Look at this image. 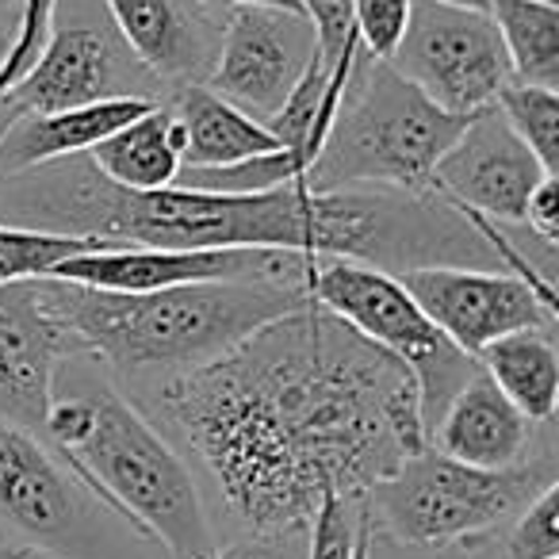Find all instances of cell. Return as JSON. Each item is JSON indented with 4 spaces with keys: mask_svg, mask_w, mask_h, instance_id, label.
<instances>
[{
    "mask_svg": "<svg viewBox=\"0 0 559 559\" xmlns=\"http://www.w3.org/2000/svg\"><path fill=\"white\" fill-rule=\"evenodd\" d=\"M307 533H253L246 540L203 551L200 559H304Z\"/></svg>",
    "mask_w": 559,
    "mask_h": 559,
    "instance_id": "29",
    "label": "cell"
},
{
    "mask_svg": "<svg viewBox=\"0 0 559 559\" xmlns=\"http://www.w3.org/2000/svg\"><path fill=\"white\" fill-rule=\"evenodd\" d=\"M100 246H123L108 238H73V234H50V230H27V226L0 223V284L16 280H43L62 264L66 257L85 253Z\"/></svg>",
    "mask_w": 559,
    "mask_h": 559,
    "instance_id": "22",
    "label": "cell"
},
{
    "mask_svg": "<svg viewBox=\"0 0 559 559\" xmlns=\"http://www.w3.org/2000/svg\"><path fill=\"white\" fill-rule=\"evenodd\" d=\"M20 16H24V0H0V62L20 32Z\"/></svg>",
    "mask_w": 559,
    "mask_h": 559,
    "instance_id": "31",
    "label": "cell"
},
{
    "mask_svg": "<svg viewBox=\"0 0 559 559\" xmlns=\"http://www.w3.org/2000/svg\"><path fill=\"white\" fill-rule=\"evenodd\" d=\"M299 9L314 24L322 66L334 70L345 50L357 43V32H353V0H299Z\"/></svg>",
    "mask_w": 559,
    "mask_h": 559,
    "instance_id": "28",
    "label": "cell"
},
{
    "mask_svg": "<svg viewBox=\"0 0 559 559\" xmlns=\"http://www.w3.org/2000/svg\"><path fill=\"white\" fill-rule=\"evenodd\" d=\"M85 483L32 429L0 421V525L32 548L66 544L81 518Z\"/></svg>",
    "mask_w": 559,
    "mask_h": 559,
    "instance_id": "14",
    "label": "cell"
},
{
    "mask_svg": "<svg viewBox=\"0 0 559 559\" xmlns=\"http://www.w3.org/2000/svg\"><path fill=\"white\" fill-rule=\"evenodd\" d=\"M388 66L452 116L495 108L513 81L490 12L441 0H411V20Z\"/></svg>",
    "mask_w": 559,
    "mask_h": 559,
    "instance_id": "8",
    "label": "cell"
},
{
    "mask_svg": "<svg viewBox=\"0 0 559 559\" xmlns=\"http://www.w3.org/2000/svg\"><path fill=\"white\" fill-rule=\"evenodd\" d=\"M180 131H185V150H180V169H211V165H234L257 154H272L280 142L269 134V127L257 123L230 100L211 93L207 85L177 88L173 100Z\"/></svg>",
    "mask_w": 559,
    "mask_h": 559,
    "instance_id": "18",
    "label": "cell"
},
{
    "mask_svg": "<svg viewBox=\"0 0 559 559\" xmlns=\"http://www.w3.org/2000/svg\"><path fill=\"white\" fill-rule=\"evenodd\" d=\"M556 483V460L533 456L513 467H472L421 449L365 495L368 518L406 548H472L513 521Z\"/></svg>",
    "mask_w": 559,
    "mask_h": 559,
    "instance_id": "6",
    "label": "cell"
},
{
    "mask_svg": "<svg viewBox=\"0 0 559 559\" xmlns=\"http://www.w3.org/2000/svg\"><path fill=\"white\" fill-rule=\"evenodd\" d=\"M180 150H185V131H180L177 116L165 104H154L139 119L119 127L116 134L96 142L88 150V162L111 185L134 188V192H154V188H165L177 180Z\"/></svg>",
    "mask_w": 559,
    "mask_h": 559,
    "instance_id": "19",
    "label": "cell"
},
{
    "mask_svg": "<svg viewBox=\"0 0 559 559\" xmlns=\"http://www.w3.org/2000/svg\"><path fill=\"white\" fill-rule=\"evenodd\" d=\"M521 226H525L528 234H536L540 241H548V246H559V177L556 173H548V177L528 192Z\"/></svg>",
    "mask_w": 559,
    "mask_h": 559,
    "instance_id": "30",
    "label": "cell"
},
{
    "mask_svg": "<svg viewBox=\"0 0 559 559\" xmlns=\"http://www.w3.org/2000/svg\"><path fill=\"white\" fill-rule=\"evenodd\" d=\"M495 108L513 127V134L533 150L536 162L548 173H559V88L510 81L498 93Z\"/></svg>",
    "mask_w": 559,
    "mask_h": 559,
    "instance_id": "23",
    "label": "cell"
},
{
    "mask_svg": "<svg viewBox=\"0 0 559 559\" xmlns=\"http://www.w3.org/2000/svg\"><path fill=\"white\" fill-rule=\"evenodd\" d=\"M372 518L365 498H326L307 525V556L304 559H365L372 548Z\"/></svg>",
    "mask_w": 559,
    "mask_h": 559,
    "instance_id": "24",
    "label": "cell"
},
{
    "mask_svg": "<svg viewBox=\"0 0 559 559\" xmlns=\"http://www.w3.org/2000/svg\"><path fill=\"white\" fill-rule=\"evenodd\" d=\"M502 559H559V483L544 487L513 518Z\"/></svg>",
    "mask_w": 559,
    "mask_h": 559,
    "instance_id": "25",
    "label": "cell"
},
{
    "mask_svg": "<svg viewBox=\"0 0 559 559\" xmlns=\"http://www.w3.org/2000/svg\"><path fill=\"white\" fill-rule=\"evenodd\" d=\"M35 288L73 353L162 383L223 357L264 322L311 299L307 280L276 276L203 280L157 292H100L43 276Z\"/></svg>",
    "mask_w": 559,
    "mask_h": 559,
    "instance_id": "3",
    "label": "cell"
},
{
    "mask_svg": "<svg viewBox=\"0 0 559 559\" xmlns=\"http://www.w3.org/2000/svg\"><path fill=\"white\" fill-rule=\"evenodd\" d=\"M0 223L123 246L296 249L372 264L391 276L418 264L429 241V211L421 195L406 188L357 185L307 192L292 180L249 195L180 185L134 192L111 185L88 154L0 177Z\"/></svg>",
    "mask_w": 559,
    "mask_h": 559,
    "instance_id": "2",
    "label": "cell"
},
{
    "mask_svg": "<svg viewBox=\"0 0 559 559\" xmlns=\"http://www.w3.org/2000/svg\"><path fill=\"white\" fill-rule=\"evenodd\" d=\"M548 177L536 154L513 134L498 108L475 111L441 162L433 165V188L452 207L483 215L490 223H521L525 200Z\"/></svg>",
    "mask_w": 559,
    "mask_h": 559,
    "instance_id": "12",
    "label": "cell"
},
{
    "mask_svg": "<svg viewBox=\"0 0 559 559\" xmlns=\"http://www.w3.org/2000/svg\"><path fill=\"white\" fill-rule=\"evenodd\" d=\"M399 284L433 319V326L472 357L513 330H556L559 304L544 299L533 284L502 269L433 264V269L399 272Z\"/></svg>",
    "mask_w": 559,
    "mask_h": 559,
    "instance_id": "11",
    "label": "cell"
},
{
    "mask_svg": "<svg viewBox=\"0 0 559 559\" xmlns=\"http://www.w3.org/2000/svg\"><path fill=\"white\" fill-rule=\"evenodd\" d=\"M314 58H319V35L304 12L238 4L223 16V39L203 85L264 123L288 100Z\"/></svg>",
    "mask_w": 559,
    "mask_h": 559,
    "instance_id": "10",
    "label": "cell"
},
{
    "mask_svg": "<svg viewBox=\"0 0 559 559\" xmlns=\"http://www.w3.org/2000/svg\"><path fill=\"white\" fill-rule=\"evenodd\" d=\"M162 100H142V96H116V100L81 104L62 111H24L0 139V177L35 169L43 162L58 157L88 154L96 142L116 134L142 111H150Z\"/></svg>",
    "mask_w": 559,
    "mask_h": 559,
    "instance_id": "17",
    "label": "cell"
},
{
    "mask_svg": "<svg viewBox=\"0 0 559 559\" xmlns=\"http://www.w3.org/2000/svg\"><path fill=\"white\" fill-rule=\"evenodd\" d=\"M207 9H215V12H230V9H238V4H269V9H292V12H304L299 9V0H203Z\"/></svg>",
    "mask_w": 559,
    "mask_h": 559,
    "instance_id": "32",
    "label": "cell"
},
{
    "mask_svg": "<svg viewBox=\"0 0 559 559\" xmlns=\"http://www.w3.org/2000/svg\"><path fill=\"white\" fill-rule=\"evenodd\" d=\"M0 559H4V556H0Z\"/></svg>",
    "mask_w": 559,
    "mask_h": 559,
    "instance_id": "36",
    "label": "cell"
},
{
    "mask_svg": "<svg viewBox=\"0 0 559 559\" xmlns=\"http://www.w3.org/2000/svg\"><path fill=\"white\" fill-rule=\"evenodd\" d=\"M479 368L528 421H551L559 406V353L556 330L525 326L490 342L479 353Z\"/></svg>",
    "mask_w": 559,
    "mask_h": 559,
    "instance_id": "20",
    "label": "cell"
},
{
    "mask_svg": "<svg viewBox=\"0 0 559 559\" xmlns=\"http://www.w3.org/2000/svg\"><path fill=\"white\" fill-rule=\"evenodd\" d=\"M307 288H311V299L330 307L337 319H345L383 353H391L414 376L421 429L429 437L444 403L479 372V360L456 349L391 272L357 261H337V257H314Z\"/></svg>",
    "mask_w": 559,
    "mask_h": 559,
    "instance_id": "7",
    "label": "cell"
},
{
    "mask_svg": "<svg viewBox=\"0 0 559 559\" xmlns=\"http://www.w3.org/2000/svg\"><path fill=\"white\" fill-rule=\"evenodd\" d=\"M368 551H372V548H368ZM365 559H368V556H365Z\"/></svg>",
    "mask_w": 559,
    "mask_h": 559,
    "instance_id": "35",
    "label": "cell"
},
{
    "mask_svg": "<svg viewBox=\"0 0 559 559\" xmlns=\"http://www.w3.org/2000/svg\"><path fill=\"white\" fill-rule=\"evenodd\" d=\"M472 116L437 108L388 62L357 50L322 150L299 185L307 192L383 185L426 192L433 165Z\"/></svg>",
    "mask_w": 559,
    "mask_h": 559,
    "instance_id": "5",
    "label": "cell"
},
{
    "mask_svg": "<svg viewBox=\"0 0 559 559\" xmlns=\"http://www.w3.org/2000/svg\"><path fill=\"white\" fill-rule=\"evenodd\" d=\"M249 533H307L426 449L418 383L319 299L154 391Z\"/></svg>",
    "mask_w": 559,
    "mask_h": 559,
    "instance_id": "1",
    "label": "cell"
},
{
    "mask_svg": "<svg viewBox=\"0 0 559 559\" xmlns=\"http://www.w3.org/2000/svg\"><path fill=\"white\" fill-rule=\"evenodd\" d=\"M66 357L73 345L43 307L35 280L0 284V421L39 433Z\"/></svg>",
    "mask_w": 559,
    "mask_h": 559,
    "instance_id": "13",
    "label": "cell"
},
{
    "mask_svg": "<svg viewBox=\"0 0 559 559\" xmlns=\"http://www.w3.org/2000/svg\"><path fill=\"white\" fill-rule=\"evenodd\" d=\"M131 55L162 88L203 85L223 39L226 12L203 0H100Z\"/></svg>",
    "mask_w": 559,
    "mask_h": 559,
    "instance_id": "15",
    "label": "cell"
},
{
    "mask_svg": "<svg viewBox=\"0 0 559 559\" xmlns=\"http://www.w3.org/2000/svg\"><path fill=\"white\" fill-rule=\"evenodd\" d=\"M50 16H55V0H24V16H20V32L12 39L9 55L0 62V93H9L39 58L43 43L50 32Z\"/></svg>",
    "mask_w": 559,
    "mask_h": 559,
    "instance_id": "27",
    "label": "cell"
},
{
    "mask_svg": "<svg viewBox=\"0 0 559 559\" xmlns=\"http://www.w3.org/2000/svg\"><path fill=\"white\" fill-rule=\"evenodd\" d=\"M20 116H24V111H20V104L12 100L9 93H0V139H4V131H9Z\"/></svg>",
    "mask_w": 559,
    "mask_h": 559,
    "instance_id": "33",
    "label": "cell"
},
{
    "mask_svg": "<svg viewBox=\"0 0 559 559\" xmlns=\"http://www.w3.org/2000/svg\"><path fill=\"white\" fill-rule=\"evenodd\" d=\"M85 403L81 433L55 452L88 495L139 528V536L162 544L173 559H200L215 548L192 472L139 406L111 388H88Z\"/></svg>",
    "mask_w": 559,
    "mask_h": 559,
    "instance_id": "4",
    "label": "cell"
},
{
    "mask_svg": "<svg viewBox=\"0 0 559 559\" xmlns=\"http://www.w3.org/2000/svg\"><path fill=\"white\" fill-rule=\"evenodd\" d=\"M510 73L521 85L559 88V0H487Z\"/></svg>",
    "mask_w": 559,
    "mask_h": 559,
    "instance_id": "21",
    "label": "cell"
},
{
    "mask_svg": "<svg viewBox=\"0 0 559 559\" xmlns=\"http://www.w3.org/2000/svg\"><path fill=\"white\" fill-rule=\"evenodd\" d=\"M0 556L4 559H50L43 548H32V544H4L0 548Z\"/></svg>",
    "mask_w": 559,
    "mask_h": 559,
    "instance_id": "34",
    "label": "cell"
},
{
    "mask_svg": "<svg viewBox=\"0 0 559 559\" xmlns=\"http://www.w3.org/2000/svg\"><path fill=\"white\" fill-rule=\"evenodd\" d=\"M426 444L472 467H513L528 456L533 421L495 388L487 372H475L456 395L444 403L429 429Z\"/></svg>",
    "mask_w": 559,
    "mask_h": 559,
    "instance_id": "16",
    "label": "cell"
},
{
    "mask_svg": "<svg viewBox=\"0 0 559 559\" xmlns=\"http://www.w3.org/2000/svg\"><path fill=\"white\" fill-rule=\"evenodd\" d=\"M157 88L162 85L131 55L100 0H73L70 9L55 0L47 43L9 96L20 111H62L116 96L157 100Z\"/></svg>",
    "mask_w": 559,
    "mask_h": 559,
    "instance_id": "9",
    "label": "cell"
},
{
    "mask_svg": "<svg viewBox=\"0 0 559 559\" xmlns=\"http://www.w3.org/2000/svg\"><path fill=\"white\" fill-rule=\"evenodd\" d=\"M411 20V0H353V32L368 58L388 62Z\"/></svg>",
    "mask_w": 559,
    "mask_h": 559,
    "instance_id": "26",
    "label": "cell"
}]
</instances>
